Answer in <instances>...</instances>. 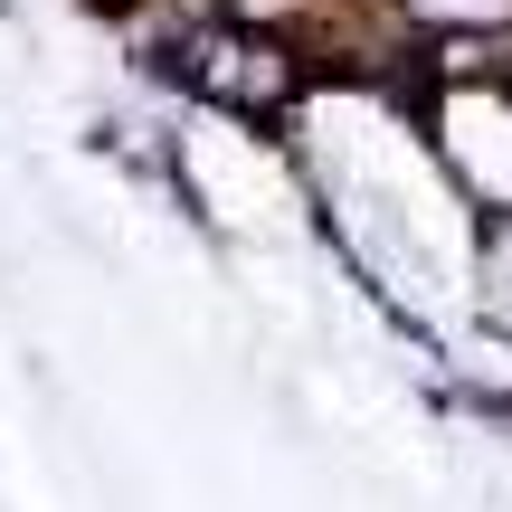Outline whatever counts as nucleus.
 Returning a JSON list of instances; mask_svg holds the SVG:
<instances>
[{
	"label": "nucleus",
	"instance_id": "1",
	"mask_svg": "<svg viewBox=\"0 0 512 512\" xmlns=\"http://www.w3.org/2000/svg\"><path fill=\"white\" fill-rule=\"evenodd\" d=\"M181 76L190 86H209L219 105H275V95L294 86L285 76V48H266V38H247V29H209V38H190L181 48Z\"/></svg>",
	"mask_w": 512,
	"mask_h": 512
},
{
	"label": "nucleus",
	"instance_id": "2",
	"mask_svg": "<svg viewBox=\"0 0 512 512\" xmlns=\"http://www.w3.org/2000/svg\"><path fill=\"white\" fill-rule=\"evenodd\" d=\"M408 10H418L427 29H503L512 0H408Z\"/></svg>",
	"mask_w": 512,
	"mask_h": 512
}]
</instances>
